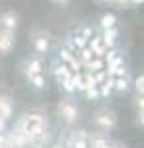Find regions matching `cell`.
<instances>
[{"label":"cell","mask_w":144,"mask_h":148,"mask_svg":"<svg viewBox=\"0 0 144 148\" xmlns=\"http://www.w3.org/2000/svg\"><path fill=\"white\" fill-rule=\"evenodd\" d=\"M51 2H56V4H65V2H69V0H51Z\"/></svg>","instance_id":"obj_32"},{"label":"cell","mask_w":144,"mask_h":148,"mask_svg":"<svg viewBox=\"0 0 144 148\" xmlns=\"http://www.w3.org/2000/svg\"><path fill=\"white\" fill-rule=\"evenodd\" d=\"M47 140H49V134L44 128V130H40V132H36V134H32V136L28 138V144H32L34 148H44Z\"/></svg>","instance_id":"obj_9"},{"label":"cell","mask_w":144,"mask_h":148,"mask_svg":"<svg viewBox=\"0 0 144 148\" xmlns=\"http://www.w3.org/2000/svg\"><path fill=\"white\" fill-rule=\"evenodd\" d=\"M28 79H30V83H32L36 89H44V87H45V79H44L42 73H38V75H30Z\"/></svg>","instance_id":"obj_21"},{"label":"cell","mask_w":144,"mask_h":148,"mask_svg":"<svg viewBox=\"0 0 144 148\" xmlns=\"http://www.w3.org/2000/svg\"><path fill=\"white\" fill-rule=\"evenodd\" d=\"M112 2H119L121 6H126V4H130V0H112Z\"/></svg>","instance_id":"obj_29"},{"label":"cell","mask_w":144,"mask_h":148,"mask_svg":"<svg viewBox=\"0 0 144 148\" xmlns=\"http://www.w3.org/2000/svg\"><path fill=\"white\" fill-rule=\"evenodd\" d=\"M93 59H95V53H93L89 47H83V49H81V56H79V61H81L83 65H87L89 61H93Z\"/></svg>","instance_id":"obj_20"},{"label":"cell","mask_w":144,"mask_h":148,"mask_svg":"<svg viewBox=\"0 0 144 148\" xmlns=\"http://www.w3.org/2000/svg\"><path fill=\"white\" fill-rule=\"evenodd\" d=\"M85 97H87V99H97V97H99V89H97V87H93V89H85Z\"/></svg>","instance_id":"obj_27"},{"label":"cell","mask_w":144,"mask_h":148,"mask_svg":"<svg viewBox=\"0 0 144 148\" xmlns=\"http://www.w3.org/2000/svg\"><path fill=\"white\" fill-rule=\"evenodd\" d=\"M59 57H61V59H63L65 63H69V61H71L73 57H77V56H75V47H73V46L63 47V49L59 51Z\"/></svg>","instance_id":"obj_15"},{"label":"cell","mask_w":144,"mask_h":148,"mask_svg":"<svg viewBox=\"0 0 144 148\" xmlns=\"http://www.w3.org/2000/svg\"><path fill=\"white\" fill-rule=\"evenodd\" d=\"M134 87H136L138 95H142V91H144V77H142V75H140V77H136V81H134Z\"/></svg>","instance_id":"obj_26"},{"label":"cell","mask_w":144,"mask_h":148,"mask_svg":"<svg viewBox=\"0 0 144 148\" xmlns=\"http://www.w3.org/2000/svg\"><path fill=\"white\" fill-rule=\"evenodd\" d=\"M107 144V138H103V136H93V138H89L87 140V146L89 148H103Z\"/></svg>","instance_id":"obj_22"},{"label":"cell","mask_w":144,"mask_h":148,"mask_svg":"<svg viewBox=\"0 0 144 148\" xmlns=\"http://www.w3.org/2000/svg\"><path fill=\"white\" fill-rule=\"evenodd\" d=\"M117 36H119V32H117L115 28H107V30H103L101 40H103L105 47H109V49H111V47L115 46V42H117Z\"/></svg>","instance_id":"obj_11"},{"label":"cell","mask_w":144,"mask_h":148,"mask_svg":"<svg viewBox=\"0 0 144 148\" xmlns=\"http://www.w3.org/2000/svg\"><path fill=\"white\" fill-rule=\"evenodd\" d=\"M59 114H61V119L65 121L67 125H71V123L77 121L79 113H77V107L71 101H63V103H59Z\"/></svg>","instance_id":"obj_3"},{"label":"cell","mask_w":144,"mask_h":148,"mask_svg":"<svg viewBox=\"0 0 144 148\" xmlns=\"http://www.w3.org/2000/svg\"><path fill=\"white\" fill-rule=\"evenodd\" d=\"M38 73H42V61H40V59L28 61V63H26V75L30 77V75H38Z\"/></svg>","instance_id":"obj_13"},{"label":"cell","mask_w":144,"mask_h":148,"mask_svg":"<svg viewBox=\"0 0 144 148\" xmlns=\"http://www.w3.org/2000/svg\"><path fill=\"white\" fill-rule=\"evenodd\" d=\"M87 42H89V40H85V38H83V36H81V34H77V36H75V38H73V44H71V46L75 47V49H83Z\"/></svg>","instance_id":"obj_24"},{"label":"cell","mask_w":144,"mask_h":148,"mask_svg":"<svg viewBox=\"0 0 144 148\" xmlns=\"http://www.w3.org/2000/svg\"><path fill=\"white\" fill-rule=\"evenodd\" d=\"M0 24H2V30H8V32H14L18 28V16L14 12H4L0 16Z\"/></svg>","instance_id":"obj_8"},{"label":"cell","mask_w":144,"mask_h":148,"mask_svg":"<svg viewBox=\"0 0 144 148\" xmlns=\"http://www.w3.org/2000/svg\"><path fill=\"white\" fill-rule=\"evenodd\" d=\"M4 128H6V121L0 119V132H4Z\"/></svg>","instance_id":"obj_30"},{"label":"cell","mask_w":144,"mask_h":148,"mask_svg":"<svg viewBox=\"0 0 144 148\" xmlns=\"http://www.w3.org/2000/svg\"><path fill=\"white\" fill-rule=\"evenodd\" d=\"M10 116H12V101H10V97L2 95L0 97V119L8 121Z\"/></svg>","instance_id":"obj_10"},{"label":"cell","mask_w":144,"mask_h":148,"mask_svg":"<svg viewBox=\"0 0 144 148\" xmlns=\"http://www.w3.org/2000/svg\"><path fill=\"white\" fill-rule=\"evenodd\" d=\"M18 128H22L24 134L30 138L32 134H36V132H40V130H44L45 128V121L42 114H24L22 119L18 121Z\"/></svg>","instance_id":"obj_1"},{"label":"cell","mask_w":144,"mask_h":148,"mask_svg":"<svg viewBox=\"0 0 144 148\" xmlns=\"http://www.w3.org/2000/svg\"><path fill=\"white\" fill-rule=\"evenodd\" d=\"M144 0H130V4H134V6H138V4H142Z\"/></svg>","instance_id":"obj_31"},{"label":"cell","mask_w":144,"mask_h":148,"mask_svg":"<svg viewBox=\"0 0 144 148\" xmlns=\"http://www.w3.org/2000/svg\"><path fill=\"white\" fill-rule=\"evenodd\" d=\"M53 148H65V144H56Z\"/></svg>","instance_id":"obj_33"},{"label":"cell","mask_w":144,"mask_h":148,"mask_svg":"<svg viewBox=\"0 0 144 148\" xmlns=\"http://www.w3.org/2000/svg\"><path fill=\"white\" fill-rule=\"evenodd\" d=\"M85 67L89 69L87 73H97V71H103V69H105V61H103V59H99V57H95L93 61H89Z\"/></svg>","instance_id":"obj_14"},{"label":"cell","mask_w":144,"mask_h":148,"mask_svg":"<svg viewBox=\"0 0 144 148\" xmlns=\"http://www.w3.org/2000/svg\"><path fill=\"white\" fill-rule=\"evenodd\" d=\"M14 47V32L0 30V53H8Z\"/></svg>","instance_id":"obj_7"},{"label":"cell","mask_w":144,"mask_h":148,"mask_svg":"<svg viewBox=\"0 0 144 148\" xmlns=\"http://www.w3.org/2000/svg\"><path fill=\"white\" fill-rule=\"evenodd\" d=\"M47 47H49V42H47V38H45V36L36 38V49H38L40 53H45V51H47Z\"/></svg>","instance_id":"obj_19"},{"label":"cell","mask_w":144,"mask_h":148,"mask_svg":"<svg viewBox=\"0 0 144 148\" xmlns=\"http://www.w3.org/2000/svg\"><path fill=\"white\" fill-rule=\"evenodd\" d=\"M115 24H117L115 14H105V16L101 18V28H103V30H107V28H115Z\"/></svg>","instance_id":"obj_18"},{"label":"cell","mask_w":144,"mask_h":148,"mask_svg":"<svg viewBox=\"0 0 144 148\" xmlns=\"http://www.w3.org/2000/svg\"><path fill=\"white\" fill-rule=\"evenodd\" d=\"M97 89H99V97H109V95L115 91V79H112V77H107Z\"/></svg>","instance_id":"obj_12"},{"label":"cell","mask_w":144,"mask_h":148,"mask_svg":"<svg viewBox=\"0 0 144 148\" xmlns=\"http://www.w3.org/2000/svg\"><path fill=\"white\" fill-rule=\"evenodd\" d=\"M6 142H8V146L10 148H24L28 146V136L24 134L22 128H14V130H10L8 134H6Z\"/></svg>","instance_id":"obj_2"},{"label":"cell","mask_w":144,"mask_h":148,"mask_svg":"<svg viewBox=\"0 0 144 148\" xmlns=\"http://www.w3.org/2000/svg\"><path fill=\"white\" fill-rule=\"evenodd\" d=\"M103 2H112V0H103Z\"/></svg>","instance_id":"obj_34"},{"label":"cell","mask_w":144,"mask_h":148,"mask_svg":"<svg viewBox=\"0 0 144 148\" xmlns=\"http://www.w3.org/2000/svg\"><path fill=\"white\" fill-rule=\"evenodd\" d=\"M103 148H122V146H119V144H115V142H109V140H107V144H105Z\"/></svg>","instance_id":"obj_28"},{"label":"cell","mask_w":144,"mask_h":148,"mask_svg":"<svg viewBox=\"0 0 144 148\" xmlns=\"http://www.w3.org/2000/svg\"><path fill=\"white\" fill-rule=\"evenodd\" d=\"M59 85H61V87H63V91H67V93H73V91H75V87H73V83H71V77H69V79H63Z\"/></svg>","instance_id":"obj_25"},{"label":"cell","mask_w":144,"mask_h":148,"mask_svg":"<svg viewBox=\"0 0 144 148\" xmlns=\"http://www.w3.org/2000/svg\"><path fill=\"white\" fill-rule=\"evenodd\" d=\"M87 140H89V136L85 130H75V132L69 134V140H67L65 148H89Z\"/></svg>","instance_id":"obj_4"},{"label":"cell","mask_w":144,"mask_h":148,"mask_svg":"<svg viewBox=\"0 0 144 148\" xmlns=\"http://www.w3.org/2000/svg\"><path fill=\"white\" fill-rule=\"evenodd\" d=\"M71 77V71H69V67L67 65H59V67L56 69V79L61 83L63 79H69Z\"/></svg>","instance_id":"obj_17"},{"label":"cell","mask_w":144,"mask_h":148,"mask_svg":"<svg viewBox=\"0 0 144 148\" xmlns=\"http://www.w3.org/2000/svg\"><path fill=\"white\" fill-rule=\"evenodd\" d=\"M89 49L95 53V57H105V53L109 51V47H105L103 44V40H101V36H93L91 40H89Z\"/></svg>","instance_id":"obj_6"},{"label":"cell","mask_w":144,"mask_h":148,"mask_svg":"<svg viewBox=\"0 0 144 148\" xmlns=\"http://www.w3.org/2000/svg\"><path fill=\"white\" fill-rule=\"evenodd\" d=\"M95 123H97L101 128H112V126L117 125V116H115V113H111V111H101V113H97V116H95Z\"/></svg>","instance_id":"obj_5"},{"label":"cell","mask_w":144,"mask_h":148,"mask_svg":"<svg viewBox=\"0 0 144 148\" xmlns=\"http://www.w3.org/2000/svg\"><path fill=\"white\" fill-rule=\"evenodd\" d=\"M115 79V91H126L128 89V75L124 77H112Z\"/></svg>","instance_id":"obj_16"},{"label":"cell","mask_w":144,"mask_h":148,"mask_svg":"<svg viewBox=\"0 0 144 148\" xmlns=\"http://www.w3.org/2000/svg\"><path fill=\"white\" fill-rule=\"evenodd\" d=\"M71 83H73L75 89L83 91V73H71Z\"/></svg>","instance_id":"obj_23"}]
</instances>
